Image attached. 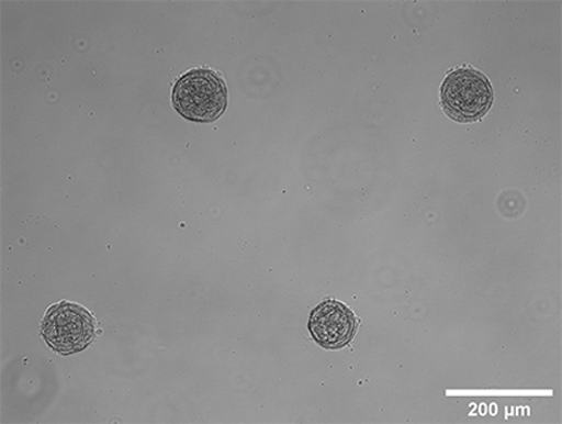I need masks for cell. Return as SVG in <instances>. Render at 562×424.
Wrapping results in <instances>:
<instances>
[{"label":"cell","instance_id":"cell-3","mask_svg":"<svg viewBox=\"0 0 562 424\" xmlns=\"http://www.w3.org/2000/svg\"><path fill=\"white\" fill-rule=\"evenodd\" d=\"M42 336L57 354H78L94 341L95 320L85 306L63 301L49 306L45 313Z\"/></svg>","mask_w":562,"mask_h":424},{"label":"cell","instance_id":"cell-2","mask_svg":"<svg viewBox=\"0 0 562 424\" xmlns=\"http://www.w3.org/2000/svg\"><path fill=\"white\" fill-rule=\"evenodd\" d=\"M494 102L488 79L473 68L452 70L441 86L443 110L458 122L482 120Z\"/></svg>","mask_w":562,"mask_h":424},{"label":"cell","instance_id":"cell-1","mask_svg":"<svg viewBox=\"0 0 562 424\" xmlns=\"http://www.w3.org/2000/svg\"><path fill=\"white\" fill-rule=\"evenodd\" d=\"M173 104L186 120L211 123L228 104L224 80L210 69H194L181 77L173 89Z\"/></svg>","mask_w":562,"mask_h":424},{"label":"cell","instance_id":"cell-4","mask_svg":"<svg viewBox=\"0 0 562 424\" xmlns=\"http://www.w3.org/2000/svg\"><path fill=\"white\" fill-rule=\"evenodd\" d=\"M307 327L322 347L339 349L349 345L356 335L358 321L346 304L325 301L312 312Z\"/></svg>","mask_w":562,"mask_h":424}]
</instances>
